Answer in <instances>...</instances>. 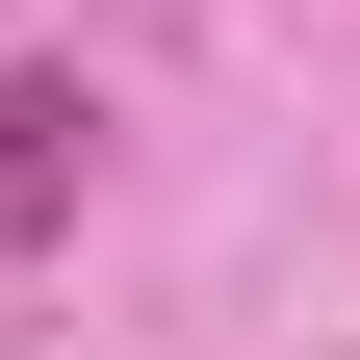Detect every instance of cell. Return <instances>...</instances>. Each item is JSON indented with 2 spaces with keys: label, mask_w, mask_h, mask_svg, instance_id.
Listing matches in <instances>:
<instances>
[{
  "label": "cell",
  "mask_w": 360,
  "mask_h": 360,
  "mask_svg": "<svg viewBox=\"0 0 360 360\" xmlns=\"http://www.w3.org/2000/svg\"><path fill=\"white\" fill-rule=\"evenodd\" d=\"M103 206V77L77 52H0V257H52Z\"/></svg>",
  "instance_id": "cell-1"
}]
</instances>
